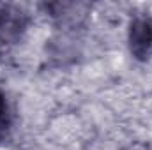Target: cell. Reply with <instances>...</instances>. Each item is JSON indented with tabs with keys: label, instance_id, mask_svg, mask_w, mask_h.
Masks as SVG:
<instances>
[{
	"label": "cell",
	"instance_id": "4",
	"mask_svg": "<svg viewBox=\"0 0 152 150\" xmlns=\"http://www.w3.org/2000/svg\"><path fill=\"white\" fill-rule=\"evenodd\" d=\"M9 12H11V5H0V37L5 30L7 20H9Z\"/></svg>",
	"mask_w": 152,
	"mask_h": 150
},
{
	"label": "cell",
	"instance_id": "1",
	"mask_svg": "<svg viewBox=\"0 0 152 150\" xmlns=\"http://www.w3.org/2000/svg\"><path fill=\"white\" fill-rule=\"evenodd\" d=\"M129 51L131 55L145 62L152 57V18L134 16L129 25Z\"/></svg>",
	"mask_w": 152,
	"mask_h": 150
},
{
	"label": "cell",
	"instance_id": "2",
	"mask_svg": "<svg viewBox=\"0 0 152 150\" xmlns=\"http://www.w3.org/2000/svg\"><path fill=\"white\" fill-rule=\"evenodd\" d=\"M46 9L51 12L53 18L60 21V25H66V27L80 25L88 12L87 4H50L46 5Z\"/></svg>",
	"mask_w": 152,
	"mask_h": 150
},
{
	"label": "cell",
	"instance_id": "3",
	"mask_svg": "<svg viewBox=\"0 0 152 150\" xmlns=\"http://www.w3.org/2000/svg\"><path fill=\"white\" fill-rule=\"evenodd\" d=\"M11 125H12V115H11V110H9V104H7L4 92L0 90V141L9 136Z\"/></svg>",
	"mask_w": 152,
	"mask_h": 150
}]
</instances>
